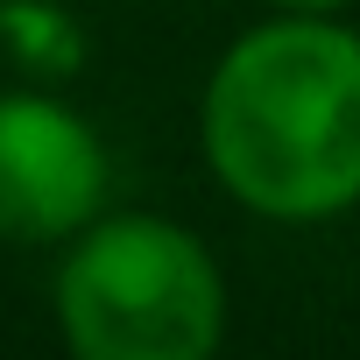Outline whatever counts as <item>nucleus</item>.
<instances>
[{"instance_id": "nucleus-3", "label": "nucleus", "mask_w": 360, "mask_h": 360, "mask_svg": "<svg viewBox=\"0 0 360 360\" xmlns=\"http://www.w3.org/2000/svg\"><path fill=\"white\" fill-rule=\"evenodd\" d=\"M113 155L50 85H0V240L64 248L106 212Z\"/></svg>"}, {"instance_id": "nucleus-5", "label": "nucleus", "mask_w": 360, "mask_h": 360, "mask_svg": "<svg viewBox=\"0 0 360 360\" xmlns=\"http://www.w3.org/2000/svg\"><path fill=\"white\" fill-rule=\"evenodd\" d=\"M269 15H346L353 0H262Z\"/></svg>"}, {"instance_id": "nucleus-4", "label": "nucleus", "mask_w": 360, "mask_h": 360, "mask_svg": "<svg viewBox=\"0 0 360 360\" xmlns=\"http://www.w3.org/2000/svg\"><path fill=\"white\" fill-rule=\"evenodd\" d=\"M0 57L50 85L85 64V29L64 0H0Z\"/></svg>"}, {"instance_id": "nucleus-1", "label": "nucleus", "mask_w": 360, "mask_h": 360, "mask_svg": "<svg viewBox=\"0 0 360 360\" xmlns=\"http://www.w3.org/2000/svg\"><path fill=\"white\" fill-rule=\"evenodd\" d=\"M212 184L269 226L360 212V29L339 15H269L240 29L198 92Z\"/></svg>"}, {"instance_id": "nucleus-2", "label": "nucleus", "mask_w": 360, "mask_h": 360, "mask_svg": "<svg viewBox=\"0 0 360 360\" xmlns=\"http://www.w3.org/2000/svg\"><path fill=\"white\" fill-rule=\"evenodd\" d=\"M57 339L78 360H212L226 339V269L169 212H99L50 276Z\"/></svg>"}]
</instances>
